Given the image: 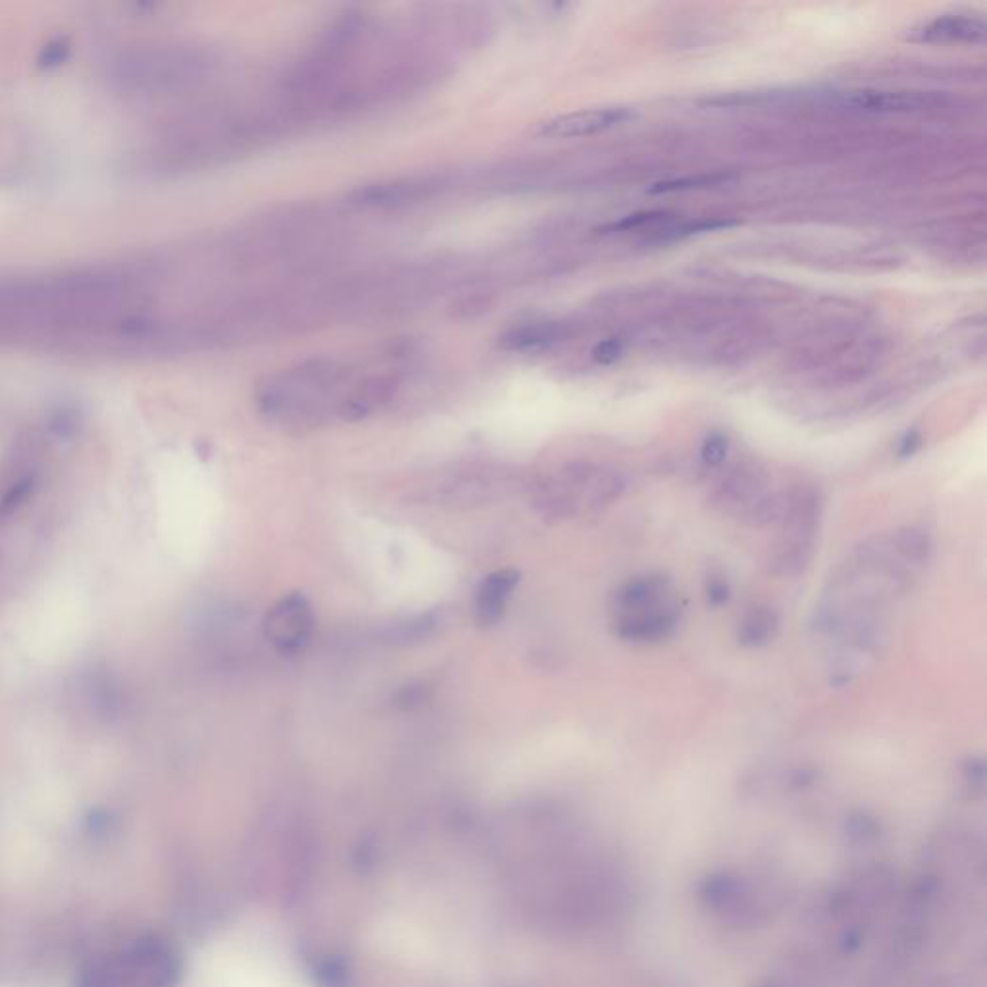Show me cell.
<instances>
[{"label": "cell", "instance_id": "e0dca14e", "mask_svg": "<svg viewBox=\"0 0 987 987\" xmlns=\"http://www.w3.org/2000/svg\"><path fill=\"white\" fill-rule=\"evenodd\" d=\"M737 180L735 174L729 172H714V174H698V176H687V178H677V180H666L658 182L654 186L648 187V193H677V191H693V189H708V187H720Z\"/></svg>", "mask_w": 987, "mask_h": 987}, {"label": "cell", "instance_id": "ac0fdd59", "mask_svg": "<svg viewBox=\"0 0 987 987\" xmlns=\"http://www.w3.org/2000/svg\"><path fill=\"white\" fill-rule=\"evenodd\" d=\"M673 220V214L667 211H641V213L627 214L619 220L608 222L602 228H598L600 234H623V232H635L648 226H660Z\"/></svg>", "mask_w": 987, "mask_h": 987}, {"label": "cell", "instance_id": "7402d4cb", "mask_svg": "<svg viewBox=\"0 0 987 987\" xmlns=\"http://www.w3.org/2000/svg\"><path fill=\"white\" fill-rule=\"evenodd\" d=\"M920 446H922V434L916 428H912V430H907L903 434V438L899 440L897 455L901 459H907V457H912V455L916 454L920 450Z\"/></svg>", "mask_w": 987, "mask_h": 987}, {"label": "cell", "instance_id": "6da1fadb", "mask_svg": "<svg viewBox=\"0 0 987 987\" xmlns=\"http://www.w3.org/2000/svg\"><path fill=\"white\" fill-rule=\"evenodd\" d=\"M932 554V534L908 525L862 540L831 573L812 631L826 644L833 687L851 685L876 664L889 641L893 608L920 583Z\"/></svg>", "mask_w": 987, "mask_h": 987}, {"label": "cell", "instance_id": "8992f818", "mask_svg": "<svg viewBox=\"0 0 987 987\" xmlns=\"http://www.w3.org/2000/svg\"><path fill=\"white\" fill-rule=\"evenodd\" d=\"M785 486L775 488L774 479L752 465H731L714 484L710 502L727 515L750 527L775 525L783 507Z\"/></svg>", "mask_w": 987, "mask_h": 987}, {"label": "cell", "instance_id": "ffe728a7", "mask_svg": "<svg viewBox=\"0 0 987 987\" xmlns=\"http://www.w3.org/2000/svg\"><path fill=\"white\" fill-rule=\"evenodd\" d=\"M731 583L723 573H710V577L704 583V594L710 606L720 608L731 600Z\"/></svg>", "mask_w": 987, "mask_h": 987}, {"label": "cell", "instance_id": "9a60e30c", "mask_svg": "<svg viewBox=\"0 0 987 987\" xmlns=\"http://www.w3.org/2000/svg\"><path fill=\"white\" fill-rule=\"evenodd\" d=\"M781 617L772 606H754L747 610L737 625V641L743 648H764L779 635Z\"/></svg>", "mask_w": 987, "mask_h": 987}, {"label": "cell", "instance_id": "5b68a950", "mask_svg": "<svg viewBox=\"0 0 987 987\" xmlns=\"http://www.w3.org/2000/svg\"><path fill=\"white\" fill-rule=\"evenodd\" d=\"M824 506L822 490L816 484L793 482L785 486L781 515L775 523L779 536L772 544L768 558L772 575L793 579L806 571L816 552Z\"/></svg>", "mask_w": 987, "mask_h": 987}, {"label": "cell", "instance_id": "3957f363", "mask_svg": "<svg viewBox=\"0 0 987 987\" xmlns=\"http://www.w3.org/2000/svg\"><path fill=\"white\" fill-rule=\"evenodd\" d=\"M610 615L617 639L633 644H656L677 631L683 606L669 577L644 573L615 590Z\"/></svg>", "mask_w": 987, "mask_h": 987}, {"label": "cell", "instance_id": "ba28073f", "mask_svg": "<svg viewBox=\"0 0 987 987\" xmlns=\"http://www.w3.org/2000/svg\"><path fill=\"white\" fill-rule=\"evenodd\" d=\"M829 103L833 107L853 110V112H874V114H903L922 112L932 108L945 107L949 103L943 91H920V89H849L831 95Z\"/></svg>", "mask_w": 987, "mask_h": 987}, {"label": "cell", "instance_id": "8fae6325", "mask_svg": "<svg viewBox=\"0 0 987 987\" xmlns=\"http://www.w3.org/2000/svg\"><path fill=\"white\" fill-rule=\"evenodd\" d=\"M519 579L521 577L515 569H498L482 579L473 600L477 625L494 627L504 619Z\"/></svg>", "mask_w": 987, "mask_h": 987}, {"label": "cell", "instance_id": "44dd1931", "mask_svg": "<svg viewBox=\"0 0 987 987\" xmlns=\"http://www.w3.org/2000/svg\"><path fill=\"white\" fill-rule=\"evenodd\" d=\"M592 361L598 365H612L621 355H623V342L617 338H610L604 342H598L592 347Z\"/></svg>", "mask_w": 987, "mask_h": 987}, {"label": "cell", "instance_id": "52a82bcc", "mask_svg": "<svg viewBox=\"0 0 987 987\" xmlns=\"http://www.w3.org/2000/svg\"><path fill=\"white\" fill-rule=\"evenodd\" d=\"M315 633V612L311 602L299 594H286L265 615V641L282 656L303 652Z\"/></svg>", "mask_w": 987, "mask_h": 987}, {"label": "cell", "instance_id": "9c48e42d", "mask_svg": "<svg viewBox=\"0 0 987 987\" xmlns=\"http://www.w3.org/2000/svg\"><path fill=\"white\" fill-rule=\"evenodd\" d=\"M452 186V178L448 174H421V176H405L396 180L374 182L367 186L357 187L349 193V203L367 209H394L423 203L436 197L446 187Z\"/></svg>", "mask_w": 987, "mask_h": 987}, {"label": "cell", "instance_id": "7a4b0ae2", "mask_svg": "<svg viewBox=\"0 0 987 987\" xmlns=\"http://www.w3.org/2000/svg\"><path fill=\"white\" fill-rule=\"evenodd\" d=\"M359 376L336 359H311L272 374L259 386L255 403L272 427L307 432L340 419Z\"/></svg>", "mask_w": 987, "mask_h": 987}, {"label": "cell", "instance_id": "7c38bea8", "mask_svg": "<svg viewBox=\"0 0 987 987\" xmlns=\"http://www.w3.org/2000/svg\"><path fill=\"white\" fill-rule=\"evenodd\" d=\"M984 37L986 22L972 14H943L908 33L914 43H978Z\"/></svg>", "mask_w": 987, "mask_h": 987}, {"label": "cell", "instance_id": "2e32d148", "mask_svg": "<svg viewBox=\"0 0 987 987\" xmlns=\"http://www.w3.org/2000/svg\"><path fill=\"white\" fill-rule=\"evenodd\" d=\"M438 629V615L421 614L409 619H403L400 623L388 627L382 633V639L388 644H411V642H421L428 639L434 631Z\"/></svg>", "mask_w": 987, "mask_h": 987}, {"label": "cell", "instance_id": "5bb4252c", "mask_svg": "<svg viewBox=\"0 0 987 987\" xmlns=\"http://www.w3.org/2000/svg\"><path fill=\"white\" fill-rule=\"evenodd\" d=\"M563 336L560 322L534 321L513 326L500 336V347L517 353H534L554 346Z\"/></svg>", "mask_w": 987, "mask_h": 987}, {"label": "cell", "instance_id": "277c9868", "mask_svg": "<svg viewBox=\"0 0 987 987\" xmlns=\"http://www.w3.org/2000/svg\"><path fill=\"white\" fill-rule=\"evenodd\" d=\"M627 481L608 467L594 463H569L531 482L534 509L552 521L598 513L617 502Z\"/></svg>", "mask_w": 987, "mask_h": 987}, {"label": "cell", "instance_id": "4fadbf2b", "mask_svg": "<svg viewBox=\"0 0 987 987\" xmlns=\"http://www.w3.org/2000/svg\"><path fill=\"white\" fill-rule=\"evenodd\" d=\"M507 488L504 479L492 475H463L432 486L434 502L442 506L473 507L494 500Z\"/></svg>", "mask_w": 987, "mask_h": 987}, {"label": "cell", "instance_id": "d6986e66", "mask_svg": "<svg viewBox=\"0 0 987 987\" xmlns=\"http://www.w3.org/2000/svg\"><path fill=\"white\" fill-rule=\"evenodd\" d=\"M729 457V440L725 434L714 432L700 446V459L706 467H723Z\"/></svg>", "mask_w": 987, "mask_h": 987}, {"label": "cell", "instance_id": "30bf717a", "mask_svg": "<svg viewBox=\"0 0 987 987\" xmlns=\"http://www.w3.org/2000/svg\"><path fill=\"white\" fill-rule=\"evenodd\" d=\"M633 116L635 112L627 107L587 108L538 122L534 135L542 139H577L619 128Z\"/></svg>", "mask_w": 987, "mask_h": 987}]
</instances>
